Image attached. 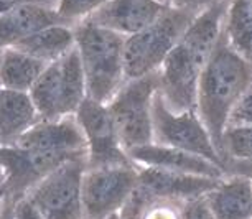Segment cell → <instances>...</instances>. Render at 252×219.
Instances as JSON below:
<instances>
[{"label":"cell","mask_w":252,"mask_h":219,"mask_svg":"<svg viewBox=\"0 0 252 219\" xmlns=\"http://www.w3.org/2000/svg\"><path fill=\"white\" fill-rule=\"evenodd\" d=\"M224 10L226 0L194 17L158 69V93L172 111L182 112L196 106L199 74L221 38Z\"/></svg>","instance_id":"cell-1"},{"label":"cell","mask_w":252,"mask_h":219,"mask_svg":"<svg viewBox=\"0 0 252 219\" xmlns=\"http://www.w3.org/2000/svg\"><path fill=\"white\" fill-rule=\"evenodd\" d=\"M251 84L252 63L234 53L221 33L216 48L199 74L194 106L220 154L229 114Z\"/></svg>","instance_id":"cell-2"},{"label":"cell","mask_w":252,"mask_h":219,"mask_svg":"<svg viewBox=\"0 0 252 219\" xmlns=\"http://www.w3.org/2000/svg\"><path fill=\"white\" fill-rule=\"evenodd\" d=\"M76 50L86 78L88 97L107 104L126 83V38L91 22L74 27Z\"/></svg>","instance_id":"cell-3"},{"label":"cell","mask_w":252,"mask_h":219,"mask_svg":"<svg viewBox=\"0 0 252 219\" xmlns=\"http://www.w3.org/2000/svg\"><path fill=\"white\" fill-rule=\"evenodd\" d=\"M158 89L160 78L157 71L142 78L127 79L106 104L127 154L154 144V101Z\"/></svg>","instance_id":"cell-4"},{"label":"cell","mask_w":252,"mask_h":219,"mask_svg":"<svg viewBox=\"0 0 252 219\" xmlns=\"http://www.w3.org/2000/svg\"><path fill=\"white\" fill-rule=\"evenodd\" d=\"M30 96L41 116V121H58L73 117L88 99L86 78L78 50H71L61 60L48 64Z\"/></svg>","instance_id":"cell-5"},{"label":"cell","mask_w":252,"mask_h":219,"mask_svg":"<svg viewBox=\"0 0 252 219\" xmlns=\"http://www.w3.org/2000/svg\"><path fill=\"white\" fill-rule=\"evenodd\" d=\"M194 17L196 15L189 12L165 8V12L150 27L134 36L126 38V48H124L126 79L157 73L166 56L172 53L177 43L182 40Z\"/></svg>","instance_id":"cell-6"},{"label":"cell","mask_w":252,"mask_h":219,"mask_svg":"<svg viewBox=\"0 0 252 219\" xmlns=\"http://www.w3.org/2000/svg\"><path fill=\"white\" fill-rule=\"evenodd\" d=\"M139 183V166L86 168L81 180L84 219H107L119 214Z\"/></svg>","instance_id":"cell-7"},{"label":"cell","mask_w":252,"mask_h":219,"mask_svg":"<svg viewBox=\"0 0 252 219\" xmlns=\"http://www.w3.org/2000/svg\"><path fill=\"white\" fill-rule=\"evenodd\" d=\"M154 144L191 152L222 166V156L196 109L175 112L166 106L160 93L154 101Z\"/></svg>","instance_id":"cell-8"},{"label":"cell","mask_w":252,"mask_h":219,"mask_svg":"<svg viewBox=\"0 0 252 219\" xmlns=\"http://www.w3.org/2000/svg\"><path fill=\"white\" fill-rule=\"evenodd\" d=\"M84 170V160L69 161L33 187L27 198L45 219H84L81 199Z\"/></svg>","instance_id":"cell-9"},{"label":"cell","mask_w":252,"mask_h":219,"mask_svg":"<svg viewBox=\"0 0 252 219\" xmlns=\"http://www.w3.org/2000/svg\"><path fill=\"white\" fill-rule=\"evenodd\" d=\"M76 121L86 139V168L135 165L119 140L106 104L88 97L76 112Z\"/></svg>","instance_id":"cell-10"},{"label":"cell","mask_w":252,"mask_h":219,"mask_svg":"<svg viewBox=\"0 0 252 219\" xmlns=\"http://www.w3.org/2000/svg\"><path fill=\"white\" fill-rule=\"evenodd\" d=\"M165 8L158 0H109L86 22L129 38L150 27Z\"/></svg>","instance_id":"cell-11"},{"label":"cell","mask_w":252,"mask_h":219,"mask_svg":"<svg viewBox=\"0 0 252 219\" xmlns=\"http://www.w3.org/2000/svg\"><path fill=\"white\" fill-rule=\"evenodd\" d=\"M129 156L137 166H154V168L198 175V177H208L215 180H221L227 175L222 166L213 163L211 160L204 158V156L158 144H149L130 150Z\"/></svg>","instance_id":"cell-12"},{"label":"cell","mask_w":252,"mask_h":219,"mask_svg":"<svg viewBox=\"0 0 252 219\" xmlns=\"http://www.w3.org/2000/svg\"><path fill=\"white\" fill-rule=\"evenodd\" d=\"M218 182L220 180L198 177V175L177 173V171L154 168V166H139L137 187L154 196L189 199L209 193Z\"/></svg>","instance_id":"cell-13"},{"label":"cell","mask_w":252,"mask_h":219,"mask_svg":"<svg viewBox=\"0 0 252 219\" xmlns=\"http://www.w3.org/2000/svg\"><path fill=\"white\" fill-rule=\"evenodd\" d=\"M66 23L61 20L56 7L43 3H23L0 15V50L15 46L27 36L46 27Z\"/></svg>","instance_id":"cell-14"},{"label":"cell","mask_w":252,"mask_h":219,"mask_svg":"<svg viewBox=\"0 0 252 219\" xmlns=\"http://www.w3.org/2000/svg\"><path fill=\"white\" fill-rule=\"evenodd\" d=\"M38 122L41 116L30 93L0 88V147L15 145Z\"/></svg>","instance_id":"cell-15"},{"label":"cell","mask_w":252,"mask_h":219,"mask_svg":"<svg viewBox=\"0 0 252 219\" xmlns=\"http://www.w3.org/2000/svg\"><path fill=\"white\" fill-rule=\"evenodd\" d=\"M216 219H252V182L239 175H226L206 193Z\"/></svg>","instance_id":"cell-16"},{"label":"cell","mask_w":252,"mask_h":219,"mask_svg":"<svg viewBox=\"0 0 252 219\" xmlns=\"http://www.w3.org/2000/svg\"><path fill=\"white\" fill-rule=\"evenodd\" d=\"M13 48L30 55L32 58L51 64L76 48L74 28L69 25H51L27 36Z\"/></svg>","instance_id":"cell-17"},{"label":"cell","mask_w":252,"mask_h":219,"mask_svg":"<svg viewBox=\"0 0 252 219\" xmlns=\"http://www.w3.org/2000/svg\"><path fill=\"white\" fill-rule=\"evenodd\" d=\"M43 61L13 48L2 50L0 55V88L30 93L46 68Z\"/></svg>","instance_id":"cell-18"},{"label":"cell","mask_w":252,"mask_h":219,"mask_svg":"<svg viewBox=\"0 0 252 219\" xmlns=\"http://www.w3.org/2000/svg\"><path fill=\"white\" fill-rule=\"evenodd\" d=\"M222 38L234 53L252 63V0H226Z\"/></svg>","instance_id":"cell-19"},{"label":"cell","mask_w":252,"mask_h":219,"mask_svg":"<svg viewBox=\"0 0 252 219\" xmlns=\"http://www.w3.org/2000/svg\"><path fill=\"white\" fill-rule=\"evenodd\" d=\"M185 199L161 198L137 187L119 213L121 219H182Z\"/></svg>","instance_id":"cell-20"},{"label":"cell","mask_w":252,"mask_h":219,"mask_svg":"<svg viewBox=\"0 0 252 219\" xmlns=\"http://www.w3.org/2000/svg\"><path fill=\"white\" fill-rule=\"evenodd\" d=\"M222 166L226 158H252V127L226 128L221 142Z\"/></svg>","instance_id":"cell-21"},{"label":"cell","mask_w":252,"mask_h":219,"mask_svg":"<svg viewBox=\"0 0 252 219\" xmlns=\"http://www.w3.org/2000/svg\"><path fill=\"white\" fill-rule=\"evenodd\" d=\"M109 0H60L56 10L66 25L74 28L89 20Z\"/></svg>","instance_id":"cell-22"},{"label":"cell","mask_w":252,"mask_h":219,"mask_svg":"<svg viewBox=\"0 0 252 219\" xmlns=\"http://www.w3.org/2000/svg\"><path fill=\"white\" fill-rule=\"evenodd\" d=\"M252 127V84L237 99L227 119V128Z\"/></svg>","instance_id":"cell-23"},{"label":"cell","mask_w":252,"mask_h":219,"mask_svg":"<svg viewBox=\"0 0 252 219\" xmlns=\"http://www.w3.org/2000/svg\"><path fill=\"white\" fill-rule=\"evenodd\" d=\"M182 219H216L206 199V194L185 199L182 208Z\"/></svg>","instance_id":"cell-24"},{"label":"cell","mask_w":252,"mask_h":219,"mask_svg":"<svg viewBox=\"0 0 252 219\" xmlns=\"http://www.w3.org/2000/svg\"><path fill=\"white\" fill-rule=\"evenodd\" d=\"M158 2L163 3L166 8H173V10L189 12V13H193V15H199L201 12L224 2V0H158Z\"/></svg>","instance_id":"cell-25"},{"label":"cell","mask_w":252,"mask_h":219,"mask_svg":"<svg viewBox=\"0 0 252 219\" xmlns=\"http://www.w3.org/2000/svg\"><path fill=\"white\" fill-rule=\"evenodd\" d=\"M13 214H15V219H45L41 216V213L36 209L35 204L27 196L15 199V203H13Z\"/></svg>","instance_id":"cell-26"},{"label":"cell","mask_w":252,"mask_h":219,"mask_svg":"<svg viewBox=\"0 0 252 219\" xmlns=\"http://www.w3.org/2000/svg\"><path fill=\"white\" fill-rule=\"evenodd\" d=\"M224 170L227 175H239V177H246L252 182V158H244V160L226 158Z\"/></svg>","instance_id":"cell-27"},{"label":"cell","mask_w":252,"mask_h":219,"mask_svg":"<svg viewBox=\"0 0 252 219\" xmlns=\"http://www.w3.org/2000/svg\"><path fill=\"white\" fill-rule=\"evenodd\" d=\"M23 3H43V5H50V7L58 5L56 0H0V15L13 10L18 5H23Z\"/></svg>","instance_id":"cell-28"},{"label":"cell","mask_w":252,"mask_h":219,"mask_svg":"<svg viewBox=\"0 0 252 219\" xmlns=\"http://www.w3.org/2000/svg\"><path fill=\"white\" fill-rule=\"evenodd\" d=\"M13 203H15V199H12L10 196H5L0 219H15V214H13Z\"/></svg>","instance_id":"cell-29"},{"label":"cell","mask_w":252,"mask_h":219,"mask_svg":"<svg viewBox=\"0 0 252 219\" xmlns=\"http://www.w3.org/2000/svg\"><path fill=\"white\" fill-rule=\"evenodd\" d=\"M5 185H7V173H5V170H3L2 163H0V189L5 188Z\"/></svg>","instance_id":"cell-30"},{"label":"cell","mask_w":252,"mask_h":219,"mask_svg":"<svg viewBox=\"0 0 252 219\" xmlns=\"http://www.w3.org/2000/svg\"><path fill=\"white\" fill-rule=\"evenodd\" d=\"M5 196H7L5 188H2V189H0V214H2V208H3V201H5Z\"/></svg>","instance_id":"cell-31"},{"label":"cell","mask_w":252,"mask_h":219,"mask_svg":"<svg viewBox=\"0 0 252 219\" xmlns=\"http://www.w3.org/2000/svg\"><path fill=\"white\" fill-rule=\"evenodd\" d=\"M107 219H121V218H119V214H112V216L107 218Z\"/></svg>","instance_id":"cell-32"},{"label":"cell","mask_w":252,"mask_h":219,"mask_svg":"<svg viewBox=\"0 0 252 219\" xmlns=\"http://www.w3.org/2000/svg\"><path fill=\"white\" fill-rule=\"evenodd\" d=\"M0 55H2V50H0Z\"/></svg>","instance_id":"cell-33"},{"label":"cell","mask_w":252,"mask_h":219,"mask_svg":"<svg viewBox=\"0 0 252 219\" xmlns=\"http://www.w3.org/2000/svg\"><path fill=\"white\" fill-rule=\"evenodd\" d=\"M56 2H60V0H56Z\"/></svg>","instance_id":"cell-34"}]
</instances>
